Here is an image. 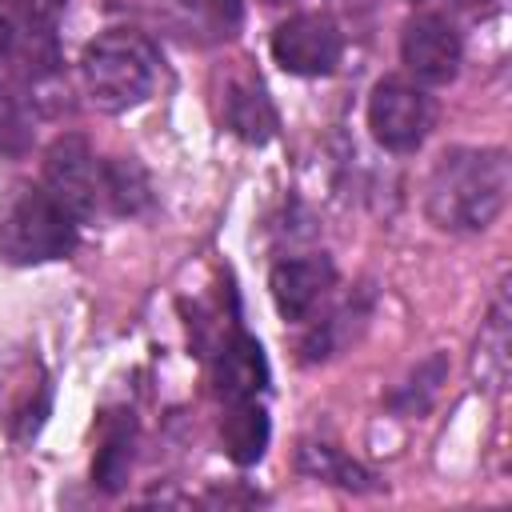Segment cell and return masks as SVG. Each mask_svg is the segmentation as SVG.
Returning <instances> with one entry per match:
<instances>
[{
	"label": "cell",
	"instance_id": "cell-15",
	"mask_svg": "<svg viewBox=\"0 0 512 512\" xmlns=\"http://www.w3.org/2000/svg\"><path fill=\"white\" fill-rule=\"evenodd\" d=\"M100 180H104V208H112L116 216H136L152 200L148 172L136 160H124V156L104 160L100 164Z\"/></svg>",
	"mask_w": 512,
	"mask_h": 512
},
{
	"label": "cell",
	"instance_id": "cell-18",
	"mask_svg": "<svg viewBox=\"0 0 512 512\" xmlns=\"http://www.w3.org/2000/svg\"><path fill=\"white\" fill-rule=\"evenodd\" d=\"M36 140V116L20 88L0 84V156H24Z\"/></svg>",
	"mask_w": 512,
	"mask_h": 512
},
{
	"label": "cell",
	"instance_id": "cell-22",
	"mask_svg": "<svg viewBox=\"0 0 512 512\" xmlns=\"http://www.w3.org/2000/svg\"><path fill=\"white\" fill-rule=\"evenodd\" d=\"M456 4H488V0H456Z\"/></svg>",
	"mask_w": 512,
	"mask_h": 512
},
{
	"label": "cell",
	"instance_id": "cell-1",
	"mask_svg": "<svg viewBox=\"0 0 512 512\" xmlns=\"http://www.w3.org/2000/svg\"><path fill=\"white\" fill-rule=\"evenodd\" d=\"M512 160L504 148H448L424 180V212L440 232H484L508 204Z\"/></svg>",
	"mask_w": 512,
	"mask_h": 512
},
{
	"label": "cell",
	"instance_id": "cell-20",
	"mask_svg": "<svg viewBox=\"0 0 512 512\" xmlns=\"http://www.w3.org/2000/svg\"><path fill=\"white\" fill-rule=\"evenodd\" d=\"M12 4H16L20 12H36V16H48V20H52L68 0H12Z\"/></svg>",
	"mask_w": 512,
	"mask_h": 512
},
{
	"label": "cell",
	"instance_id": "cell-13",
	"mask_svg": "<svg viewBox=\"0 0 512 512\" xmlns=\"http://www.w3.org/2000/svg\"><path fill=\"white\" fill-rule=\"evenodd\" d=\"M368 312H372V296H368V292L344 300L328 320H320V324L304 336V344H300V360H304V364H316V360L336 356L344 344H352V340L360 336V328L368 324Z\"/></svg>",
	"mask_w": 512,
	"mask_h": 512
},
{
	"label": "cell",
	"instance_id": "cell-23",
	"mask_svg": "<svg viewBox=\"0 0 512 512\" xmlns=\"http://www.w3.org/2000/svg\"><path fill=\"white\" fill-rule=\"evenodd\" d=\"M264 4H284V0H264Z\"/></svg>",
	"mask_w": 512,
	"mask_h": 512
},
{
	"label": "cell",
	"instance_id": "cell-6",
	"mask_svg": "<svg viewBox=\"0 0 512 512\" xmlns=\"http://www.w3.org/2000/svg\"><path fill=\"white\" fill-rule=\"evenodd\" d=\"M344 56V36L324 12H296L272 32V60L292 76H332Z\"/></svg>",
	"mask_w": 512,
	"mask_h": 512
},
{
	"label": "cell",
	"instance_id": "cell-5",
	"mask_svg": "<svg viewBox=\"0 0 512 512\" xmlns=\"http://www.w3.org/2000/svg\"><path fill=\"white\" fill-rule=\"evenodd\" d=\"M436 124V104L432 96L400 76H388L372 88L368 96V128L380 148L388 152H416L424 136Z\"/></svg>",
	"mask_w": 512,
	"mask_h": 512
},
{
	"label": "cell",
	"instance_id": "cell-21",
	"mask_svg": "<svg viewBox=\"0 0 512 512\" xmlns=\"http://www.w3.org/2000/svg\"><path fill=\"white\" fill-rule=\"evenodd\" d=\"M8 56H12V16L0 12V60H8Z\"/></svg>",
	"mask_w": 512,
	"mask_h": 512
},
{
	"label": "cell",
	"instance_id": "cell-7",
	"mask_svg": "<svg viewBox=\"0 0 512 512\" xmlns=\"http://www.w3.org/2000/svg\"><path fill=\"white\" fill-rule=\"evenodd\" d=\"M400 60L420 84H448L464 60L456 24L440 12H416L400 32Z\"/></svg>",
	"mask_w": 512,
	"mask_h": 512
},
{
	"label": "cell",
	"instance_id": "cell-14",
	"mask_svg": "<svg viewBox=\"0 0 512 512\" xmlns=\"http://www.w3.org/2000/svg\"><path fill=\"white\" fill-rule=\"evenodd\" d=\"M180 28L200 40V44H220L232 40L244 24V4L240 0H172Z\"/></svg>",
	"mask_w": 512,
	"mask_h": 512
},
{
	"label": "cell",
	"instance_id": "cell-8",
	"mask_svg": "<svg viewBox=\"0 0 512 512\" xmlns=\"http://www.w3.org/2000/svg\"><path fill=\"white\" fill-rule=\"evenodd\" d=\"M336 284V268L324 252H312V256H296V260H280L268 276V288H272V300H276V312L284 320H308L316 312V304L328 296V288Z\"/></svg>",
	"mask_w": 512,
	"mask_h": 512
},
{
	"label": "cell",
	"instance_id": "cell-9",
	"mask_svg": "<svg viewBox=\"0 0 512 512\" xmlns=\"http://www.w3.org/2000/svg\"><path fill=\"white\" fill-rule=\"evenodd\" d=\"M212 388L224 404L252 400L268 388V360L256 336H248L244 328H232V336H224V344L212 356Z\"/></svg>",
	"mask_w": 512,
	"mask_h": 512
},
{
	"label": "cell",
	"instance_id": "cell-19",
	"mask_svg": "<svg viewBox=\"0 0 512 512\" xmlns=\"http://www.w3.org/2000/svg\"><path fill=\"white\" fill-rule=\"evenodd\" d=\"M444 372H448V360L436 352V356H428L424 364H416V372L388 396V404L396 408V412H404V416H420V412H428V404L436 400V392H440V380H444Z\"/></svg>",
	"mask_w": 512,
	"mask_h": 512
},
{
	"label": "cell",
	"instance_id": "cell-10",
	"mask_svg": "<svg viewBox=\"0 0 512 512\" xmlns=\"http://www.w3.org/2000/svg\"><path fill=\"white\" fill-rule=\"evenodd\" d=\"M220 120L224 128L244 140V144H268L280 128L276 120V108H272V96L264 92V84L256 76H228L224 80V92H220Z\"/></svg>",
	"mask_w": 512,
	"mask_h": 512
},
{
	"label": "cell",
	"instance_id": "cell-16",
	"mask_svg": "<svg viewBox=\"0 0 512 512\" xmlns=\"http://www.w3.org/2000/svg\"><path fill=\"white\" fill-rule=\"evenodd\" d=\"M296 468L312 480H324V484H340V488H352V492H372L376 488V476L368 468H360L356 460H348L340 448L332 444H300V456H296Z\"/></svg>",
	"mask_w": 512,
	"mask_h": 512
},
{
	"label": "cell",
	"instance_id": "cell-2",
	"mask_svg": "<svg viewBox=\"0 0 512 512\" xmlns=\"http://www.w3.org/2000/svg\"><path fill=\"white\" fill-rule=\"evenodd\" d=\"M80 76L100 112H128L156 92L160 52L136 28H108L84 48Z\"/></svg>",
	"mask_w": 512,
	"mask_h": 512
},
{
	"label": "cell",
	"instance_id": "cell-11",
	"mask_svg": "<svg viewBox=\"0 0 512 512\" xmlns=\"http://www.w3.org/2000/svg\"><path fill=\"white\" fill-rule=\"evenodd\" d=\"M268 436H272V424H268V412L264 404L252 396V400H228L224 404V416H220V444L228 452L232 464L248 468L264 456L268 448Z\"/></svg>",
	"mask_w": 512,
	"mask_h": 512
},
{
	"label": "cell",
	"instance_id": "cell-17",
	"mask_svg": "<svg viewBox=\"0 0 512 512\" xmlns=\"http://www.w3.org/2000/svg\"><path fill=\"white\" fill-rule=\"evenodd\" d=\"M504 372H508V292L500 288L492 300L488 324L480 332V376H484V384L500 388Z\"/></svg>",
	"mask_w": 512,
	"mask_h": 512
},
{
	"label": "cell",
	"instance_id": "cell-3",
	"mask_svg": "<svg viewBox=\"0 0 512 512\" xmlns=\"http://www.w3.org/2000/svg\"><path fill=\"white\" fill-rule=\"evenodd\" d=\"M76 220L64 204H56L40 184L16 188L0 208V260L28 268L64 260L76 248Z\"/></svg>",
	"mask_w": 512,
	"mask_h": 512
},
{
	"label": "cell",
	"instance_id": "cell-4",
	"mask_svg": "<svg viewBox=\"0 0 512 512\" xmlns=\"http://www.w3.org/2000/svg\"><path fill=\"white\" fill-rule=\"evenodd\" d=\"M100 164H104V160H96V152L88 148L84 136H76V132L56 136L52 148L44 152L40 188H44L56 204H64L76 224H84V220H92V216L104 208Z\"/></svg>",
	"mask_w": 512,
	"mask_h": 512
},
{
	"label": "cell",
	"instance_id": "cell-12",
	"mask_svg": "<svg viewBox=\"0 0 512 512\" xmlns=\"http://www.w3.org/2000/svg\"><path fill=\"white\" fill-rule=\"evenodd\" d=\"M132 452H136V424L132 412H112L100 428V448L92 460V484L100 492H120L132 472Z\"/></svg>",
	"mask_w": 512,
	"mask_h": 512
}]
</instances>
